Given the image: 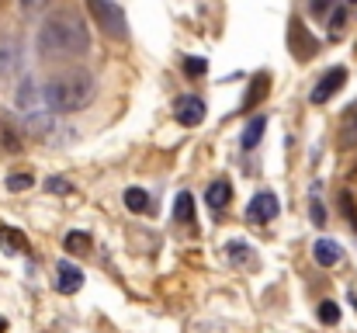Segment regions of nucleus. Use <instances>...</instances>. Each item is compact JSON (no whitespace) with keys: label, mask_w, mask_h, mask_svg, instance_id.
Instances as JSON below:
<instances>
[{"label":"nucleus","mask_w":357,"mask_h":333,"mask_svg":"<svg viewBox=\"0 0 357 333\" xmlns=\"http://www.w3.org/2000/svg\"><path fill=\"white\" fill-rule=\"evenodd\" d=\"M21 63H24V45H21V38L3 35V38H0V80L14 77V73L21 70Z\"/></svg>","instance_id":"obj_5"},{"label":"nucleus","mask_w":357,"mask_h":333,"mask_svg":"<svg viewBox=\"0 0 357 333\" xmlns=\"http://www.w3.org/2000/svg\"><path fill=\"white\" fill-rule=\"evenodd\" d=\"M84 3H87L94 24H98L108 38H119V42L128 38V17H125V10H121L115 0H84Z\"/></svg>","instance_id":"obj_4"},{"label":"nucleus","mask_w":357,"mask_h":333,"mask_svg":"<svg viewBox=\"0 0 357 333\" xmlns=\"http://www.w3.org/2000/svg\"><path fill=\"white\" fill-rule=\"evenodd\" d=\"M42 91H45V101H49L52 114H77L94 101L98 84L84 70H66V73L49 77V84H42Z\"/></svg>","instance_id":"obj_2"},{"label":"nucleus","mask_w":357,"mask_h":333,"mask_svg":"<svg viewBox=\"0 0 357 333\" xmlns=\"http://www.w3.org/2000/svg\"><path fill=\"white\" fill-rule=\"evenodd\" d=\"M35 52L42 59H80L91 52L87 21L77 10H56L42 21L35 35Z\"/></svg>","instance_id":"obj_1"},{"label":"nucleus","mask_w":357,"mask_h":333,"mask_svg":"<svg viewBox=\"0 0 357 333\" xmlns=\"http://www.w3.org/2000/svg\"><path fill=\"white\" fill-rule=\"evenodd\" d=\"M267 80H271L267 73H257V80H253L257 87H250V94H246V101H243V108H253V105H257V101H260V98L267 94Z\"/></svg>","instance_id":"obj_19"},{"label":"nucleus","mask_w":357,"mask_h":333,"mask_svg":"<svg viewBox=\"0 0 357 333\" xmlns=\"http://www.w3.org/2000/svg\"><path fill=\"white\" fill-rule=\"evenodd\" d=\"M205 70H208V59H188V63H184V73H188V77H202Z\"/></svg>","instance_id":"obj_26"},{"label":"nucleus","mask_w":357,"mask_h":333,"mask_svg":"<svg viewBox=\"0 0 357 333\" xmlns=\"http://www.w3.org/2000/svg\"><path fill=\"white\" fill-rule=\"evenodd\" d=\"M3 330H7V323H3V320H0V333H3Z\"/></svg>","instance_id":"obj_30"},{"label":"nucleus","mask_w":357,"mask_h":333,"mask_svg":"<svg viewBox=\"0 0 357 333\" xmlns=\"http://www.w3.org/2000/svg\"><path fill=\"white\" fill-rule=\"evenodd\" d=\"M52 0H21V14H42Z\"/></svg>","instance_id":"obj_27"},{"label":"nucleus","mask_w":357,"mask_h":333,"mask_svg":"<svg viewBox=\"0 0 357 333\" xmlns=\"http://www.w3.org/2000/svg\"><path fill=\"white\" fill-rule=\"evenodd\" d=\"M340 212H344V219L357 229V205H354V195H351V191H340Z\"/></svg>","instance_id":"obj_22"},{"label":"nucleus","mask_w":357,"mask_h":333,"mask_svg":"<svg viewBox=\"0 0 357 333\" xmlns=\"http://www.w3.org/2000/svg\"><path fill=\"white\" fill-rule=\"evenodd\" d=\"M309 216H312V225H326V209H323V202H319V188H316L312 198H309Z\"/></svg>","instance_id":"obj_21"},{"label":"nucleus","mask_w":357,"mask_h":333,"mask_svg":"<svg viewBox=\"0 0 357 333\" xmlns=\"http://www.w3.org/2000/svg\"><path fill=\"white\" fill-rule=\"evenodd\" d=\"M264 128H267V118H264V114L250 118V121H246V128H243V149H253V146L264 139Z\"/></svg>","instance_id":"obj_15"},{"label":"nucleus","mask_w":357,"mask_h":333,"mask_svg":"<svg viewBox=\"0 0 357 333\" xmlns=\"http://www.w3.org/2000/svg\"><path fill=\"white\" fill-rule=\"evenodd\" d=\"M56 292L59 295H77L80 292V285H84V271L77 267V264H70V260H59L56 264Z\"/></svg>","instance_id":"obj_9"},{"label":"nucleus","mask_w":357,"mask_h":333,"mask_svg":"<svg viewBox=\"0 0 357 333\" xmlns=\"http://www.w3.org/2000/svg\"><path fill=\"white\" fill-rule=\"evenodd\" d=\"M174 219L177 222H195V198H191L188 191L177 195V202H174Z\"/></svg>","instance_id":"obj_17"},{"label":"nucleus","mask_w":357,"mask_h":333,"mask_svg":"<svg viewBox=\"0 0 357 333\" xmlns=\"http://www.w3.org/2000/svg\"><path fill=\"white\" fill-rule=\"evenodd\" d=\"M312 260L319 264V267H337L340 260H344V246L337 243V239H316L312 243Z\"/></svg>","instance_id":"obj_11"},{"label":"nucleus","mask_w":357,"mask_h":333,"mask_svg":"<svg viewBox=\"0 0 357 333\" xmlns=\"http://www.w3.org/2000/svg\"><path fill=\"white\" fill-rule=\"evenodd\" d=\"M0 246H3V253H24V250H28V239H24L21 229L0 225Z\"/></svg>","instance_id":"obj_13"},{"label":"nucleus","mask_w":357,"mask_h":333,"mask_svg":"<svg viewBox=\"0 0 357 333\" xmlns=\"http://www.w3.org/2000/svg\"><path fill=\"white\" fill-rule=\"evenodd\" d=\"M45 188H49V195H73V184L66 177H49Z\"/></svg>","instance_id":"obj_24"},{"label":"nucleus","mask_w":357,"mask_h":333,"mask_svg":"<svg viewBox=\"0 0 357 333\" xmlns=\"http://www.w3.org/2000/svg\"><path fill=\"white\" fill-rule=\"evenodd\" d=\"M31 184H35L31 174H10V177H7V188H10V191H28Z\"/></svg>","instance_id":"obj_23"},{"label":"nucleus","mask_w":357,"mask_h":333,"mask_svg":"<svg viewBox=\"0 0 357 333\" xmlns=\"http://www.w3.org/2000/svg\"><path fill=\"white\" fill-rule=\"evenodd\" d=\"M330 28H333V35L344 28V10H333V17H330Z\"/></svg>","instance_id":"obj_29"},{"label":"nucleus","mask_w":357,"mask_h":333,"mask_svg":"<svg viewBox=\"0 0 357 333\" xmlns=\"http://www.w3.org/2000/svg\"><path fill=\"white\" fill-rule=\"evenodd\" d=\"M174 118H177L184 128L202 125V121H205V101H202L198 94H181V98L174 101Z\"/></svg>","instance_id":"obj_7"},{"label":"nucleus","mask_w":357,"mask_h":333,"mask_svg":"<svg viewBox=\"0 0 357 333\" xmlns=\"http://www.w3.org/2000/svg\"><path fill=\"white\" fill-rule=\"evenodd\" d=\"M344 84H347V70H344V66H333V70H326V73H323V80L312 87L309 101H312V105H326V101L344 87Z\"/></svg>","instance_id":"obj_8"},{"label":"nucleus","mask_w":357,"mask_h":333,"mask_svg":"<svg viewBox=\"0 0 357 333\" xmlns=\"http://www.w3.org/2000/svg\"><path fill=\"white\" fill-rule=\"evenodd\" d=\"M319 323H326V327H337V323H340V306H337L333 299L319 302Z\"/></svg>","instance_id":"obj_20"},{"label":"nucleus","mask_w":357,"mask_h":333,"mask_svg":"<svg viewBox=\"0 0 357 333\" xmlns=\"http://www.w3.org/2000/svg\"><path fill=\"white\" fill-rule=\"evenodd\" d=\"M278 212H281V205H278V195H274V191H257V195L250 198V205H246V219L257 222V225L274 222Z\"/></svg>","instance_id":"obj_6"},{"label":"nucleus","mask_w":357,"mask_h":333,"mask_svg":"<svg viewBox=\"0 0 357 333\" xmlns=\"http://www.w3.org/2000/svg\"><path fill=\"white\" fill-rule=\"evenodd\" d=\"M357 142V105L351 108V114L344 118V132H340V146L347 149V146H354Z\"/></svg>","instance_id":"obj_18"},{"label":"nucleus","mask_w":357,"mask_h":333,"mask_svg":"<svg viewBox=\"0 0 357 333\" xmlns=\"http://www.w3.org/2000/svg\"><path fill=\"white\" fill-rule=\"evenodd\" d=\"M125 209H128V212H135V216L149 212V209H153L149 191H146V188H128V191H125Z\"/></svg>","instance_id":"obj_14"},{"label":"nucleus","mask_w":357,"mask_h":333,"mask_svg":"<svg viewBox=\"0 0 357 333\" xmlns=\"http://www.w3.org/2000/svg\"><path fill=\"white\" fill-rule=\"evenodd\" d=\"M63 246H66L73 257H84V253H91V236H87L84 229H73V232H66Z\"/></svg>","instance_id":"obj_16"},{"label":"nucleus","mask_w":357,"mask_h":333,"mask_svg":"<svg viewBox=\"0 0 357 333\" xmlns=\"http://www.w3.org/2000/svg\"><path fill=\"white\" fill-rule=\"evenodd\" d=\"M351 3H357V0H351Z\"/></svg>","instance_id":"obj_31"},{"label":"nucleus","mask_w":357,"mask_h":333,"mask_svg":"<svg viewBox=\"0 0 357 333\" xmlns=\"http://www.w3.org/2000/svg\"><path fill=\"white\" fill-rule=\"evenodd\" d=\"M14 105H17V114H21V121L28 125V132H35V135H45L49 128H52V108H49V101H45V91H42V84L35 80V77H21V84H17V91H14Z\"/></svg>","instance_id":"obj_3"},{"label":"nucleus","mask_w":357,"mask_h":333,"mask_svg":"<svg viewBox=\"0 0 357 333\" xmlns=\"http://www.w3.org/2000/svg\"><path fill=\"white\" fill-rule=\"evenodd\" d=\"M330 7H333V0H309V14H316V17L330 14Z\"/></svg>","instance_id":"obj_28"},{"label":"nucleus","mask_w":357,"mask_h":333,"mask_svg":"<svg viewBox=\"0 0 357 333\" xmlns=\"http://www.w3.org/2000/svg\"><path fill=\"white\" fill-rule=\"evenodd\" d=\"M205 202H208V209L219 216L229 202H233V184L226 181V177H219V181H212L208 184V191H205Z\"/></svg>","instance_id":"obj_12"},{"label":"nucleus","mask_w":357,"mask_h":333,"mask_svg":"<svg viewBox=\"0 0 357 333\" xmlns=\"http://www.w3.org/2000/svg\"><path fill=\"white\" fill-rule=\"evenodd\" d=\"M226 250H229V257H233V260H236V264H243V260H246V257H250V253H246V250H250V246H246V243H243V239H233V243H229V246H226Z\"/></svg>","instance_id":"obj_25"},{"label":"nucleus","mask_w":357,"mask_h":333,"mask_svg":"<svg viewBox=\"0 0 357 333\" xmlns=\"http://www.w3.org/2000/svg\"><path fill=\"white\" fill-rule=\"evenodd\" d=\"M288 42H291V52H295L298 59H309V56H316V49H319V42H316L312 35H305V28H302V21H298V17L291 21Z\"/></svg>","instance_id":"obj_10"}]
</instances>
